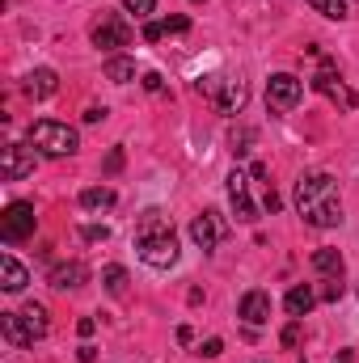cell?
<instances>
[{
  "instance_id": "obj_1",
  "label": "cell",
  "mask_w": 359,
  "mask_h": 363,
  "mask_svg": "<svg viewBox=\"0 0 359 363\" xmlns=\"http://www.w3.org/2000/svg\"><path fill=\"white\" fill-rule=\"evenodd\" d=\"M296 211L313 228H338L343 224V203H338V182L330 174H304L296 182Z\"/></svg>"
},
{
  "instance_id": "obj_2",
  "label": "cell",
  "mask_w": 359,
  "mask_h": 363,
  "mask_svg": "<svg viewBox=\"0 0 359 363\" xmlns=\"http://www.w3.org/2000/svg\"><path fill=\"white\" fill-rule=\"evenodd\" d=\"M136 250H140V258H144L153 271H170V267L178 262V233H174V224H170L165 211L148 207V211L136 220Z\"/></svg>"
},
{
  "instance_id": "obj_3",
  "label": "cell",
  "mask_w": 359,
  "mask_h": 363,
  "mask_svg": "<svg viewBox=\"0 0 359 363\" xmlns=\"http://www.w3.org/2000/svg\"><path fill=\"white\" fill-rule=\"evenodd\" d=\"M0 334L13 347H34L47 334V308L43 304H26L21 313H0Z\"/></svg>"
},
{
  "instance_id": "obj_4",
  "label": "cell",
  "mask_w": 359,
  "mask_h": 363,
  "mask_svg": "<svg viewBox=\"0 0 359 363\" xmlns=\"http://www.w3.org/2000/svg\"><path fill=\"white\" fill-rule=\"evenodd\" d=\"M26 144H34L43 157H72V152L81 148L77 131H72L68 123H55V118H38V123L30 127Z\"/></svg>"
},
{
  "instance_id": "obj_5",
  "label": "cell",
  "mask_w": 359,
  "mask_h": 363,
  "mask_svg": "<svg viewBox=\"0 0 359 363\" xmlns=\"http://www.w3.org/2000/svg\"><path fill=\"white\" fill-rule=\"evenodd\" d=\"M34 224H38L34 203H26V199L9 203V207H4V216H0V237H4V245H17V241L34 237Z\"/></svg>"
},
{
  "instance_id": "obj_6",
  "label": "cell",
  "mask_w": 359,
  "mask_h": 363,
  "mask_svg": "<svg viewBox=\"0 0 359 363\" xmlns=\"http://www.w3.org/2000/svg\"><path fill=\"white\" fill-rule=\"evenodd\" d=\"M300 97H304V85L292 77V72H275L267 81V106L275 114H287V110H296L300 106Z\"/></svg>"
},
{
  "instance_id": "obj_7",
  "label": "cell",
  "mask_w": 359,
  "mask_h": 363,
  "mask_svg": "<svg viewBox=\"0 0 359 363\" xmlns=\"http://www.w3.org/2000/svg\"><path fill=\"white\" fill-rule=\"evenodd\" d=\"M89 38H93V47H101V51H118V47L131 43V26L118 13H101V21L89 30Z\"/></svg>"
},
{
  "instance_id": "obj_8",
  "label": "cell",
  "mask_w": 359,
  "mask_h": 363,
  "mask_svg": "<svg viewBox=\"0 0 359 363\" xmlns=\"http://www.w3.org/2000/svg\"><path fill=\"white\" fill-rule=\"evenodd\" d=\"M34 165H38L34 144H9V148L0 152V178H4V182L30 178V174H34Z\"/></svg>"
},
{
  "instance_id": "obj_9",
  "label": "cell",
  "mask_w": 359,
  "mask_h": 363,
  "mask_svg": "<svg viewBox=\"0 0 359 363\" xmlns=\"http://www.w3.org/2000/svg\"><path fill=\"white\" fill-rule=\"evenodd\" d=\"M228 203H233V216H237L241 224H254V220H258V207H254V199H250V186H245V174H241V169L228 174Z\"/></svg>"
},
{
  "instance_id": "obj_10",
  "label": "cell",
  "mask_w": 359,
  "mask_h": 363,
  "mask_svg": "<svg viewBox=\"0 0 359 363\" xmlns=\"http://www.w3.org/2000/svg\"><path fill=\"white\" fill-rule=\"evenodd\" d=\"M237 317H241L245 325H267V321H270V296L263 291V287L245 291V296H241V304H237Z\"/></svg>"
},
{
  "instance_id": "obj_11",
  "label": "cell",
  "mask_w": 359,
  "mask_h": 363,
  "mask_svg": "<svg viewBox=\"0 0 359 363\" xmlns=\"http://www.w3.org/2000/svg\"><path fill=\"white\" fill-rule=\"evenodd\" d=\"M55 89H60V77H55V68H34V72L21 81V93H26L30 101H47Z\"/></svg>"
},
{
  "instance_id": "obj_12",
  "label": "cell",
  "mask_w": 359,
  "mask_h": 363,
  "mask_svg": "<svg viewBox=\"0 0 359 363\" xmlns=\"http://www.w3.org/2000/svg\"><path fill=\"white\" fill-rule=\"evenodd\" d=\"M190 237H194L199 250H216V245H220V220H216V211L194 216V220H190Z\"/></svg>"
},
{
  "instance_id": "obj_13",
  "label": "cell",
  "mask_w": 359,
  "mask_h": 363,
  "mask_svg": "<svg viewBox=\"0 0 359 363\" xmlns=\"http://www.w3.org/2000/svg\"><path fill=\"white\" fill-rule=\"evenodd\" d=\"M85 279H89L85 262H60V267H51V287L55 291H77Z\"/></svg>"
},
{
  "instance_id": "obj_14",
  "label": "cell",
  "mask_w": 359,
  "mask_h": 363,
  "mask_svg": "<svg viewBox=\"0 0 359 363\" xmlns=\"http://www.w3.org/2000/svg\"><path fill=\"white\" fill-rule=\"evenodd\" d=\"M245 97H250L245 81H224V85H220V93H216V110H220V114H241Z\"/></svg>"
},
{
  "instance_id": "obj_15",
  "label": "cell",
  "mask_w": 359,
  "mask_h": 363,
  "mask_svg": "<svg viewBox=\"0 0 359 363\" xmlns=\"http://www.w3.org/2000/svg\"><path fill=\"white\" fill-rule=\"evenodd\" d=\"M313 304H317V291L313 287H292L287 296H283V308H287V317H309L313 313Z\"/></svg>"
},
{
  "instance_id": "obj_16",
  "label": "cell",
  "mask_w": 359,
  "mask_h": 363,
  "mask_svg": "<svg viewBox=\"0 0 359 363\" xmlns=\"http://www.w3.org/2000/svg\"><path fill=\"white\" fill-rule=\"evenodd\" d=\"M26 283H30L26 267H21L13 254H4V258H0V287H4V291H21Z\"/></svg>"
},
{
  "instance_id": "obj_17",
  "label": "cell",
  "mask_w": 359,
  "mask_h": 363,
  "mask_svg": "<svg viewBox=\"0 0 359 363\" xmlns=\"http://www.w3.org/2000/svg\"><path fill=\"white\" fill-rule=\"evenodd\" d=\"M106 81H114V85H131V81H136V60H127V55H110V60H106Z\"/></svg>"
},
{
  "instance_id": "obj_18",
  "label": "cell",
  "mask_w": 359,
  "mask_h": 363,
  "mask_svg": "<svg viewBox=\"0 0 359 363\" xmlns=\"http://www.w3.org/2000/svg\"><path fill=\"white\" fill-rule=\"evenodd\" d=\"M114 199H118V194H114L110 186H89V190H81V207H85V211H110Z\"/></svg>"
},
{
  "instance_id": "obj_19",
  "label": "cell",
  "mask_w": 359,
  "mask_h": 363,
  "mask_svg": "<svg viewBox=\"0 0 359 363\" xmlns=\"http://www.w3.org/2000/svg\"><path fill=\"white\" fill-rule=\"evenodd\" d=\"M313 271L338 279V274H343V254H338V250H317V254H313Z\"/></svg>"
},
{
  "instance_id": "obj_20",
  "label": "cell",
  "mask_w": 359,
  "mask_h": 363,
  "mask_svg": "<svg viewBox=\"0 0 359 363\" xmlns=\"http://www.w3.org/2000/svg\"><path fill=\"white\" fill-rule=\"evenodd\" d=\"M101 283H106L110 296H127V271L123 267H106L101 271Z\"/></svg>"
},
{
  "instance_id": "obj_21",
  "label": "cell",
  "mask_w": 359,
  "mask_h": 363,
  "mask_svg": "<svg viewBox=\"0 0 359 363\" xmlns=\"http://www.w3.org/2000/svg\"><path fill=\"white\" fill-rule=\"evenodd\" d=\"M334 85H338V68H334L330 60H321V72L313 77V89H317V93H330Z\"/></svg>"
},
{
  "instance_id": "obj_22",
  "label": "cell",
  "mask_w": 359,
  "mask_h": 363,
  "mask_svg": "<svg viewBox=\"0 0 359 363\" xmlns=\"http://www.w3.org/2000/svg\"><path fill=\"white\" fill-rule=\"evenodd\" d=\"M321 17H330V21H343L347 17V0H309Z\"/></svg>"
},
{
  "instance_id": "obj_23",
  "label": "cell",
  "mask_w": 359,
  "mask_h": 363,
  "mask_svg": "<svg viewBox=\"0 0 359 363\" xmlns=\"http://www.w3.org/2000/svg\"><path fill=\"white\" fill-rule=\"evenodd\" d=\"M326 97H330V101H338V106H343V110H355L359 106V97L351 89H347V85H343V81H338V85H334V89L326 93Z\"/></svg>"
},
{
  "instance_id": "obj_24",
  "label": "cell",
  "mask_w": 359,
  "mask_h": 363,
  "mask_svg": "<svg viewBox=\"0 0 359 363\" xmlns=\"http://www.w3.org/2000/svg\"><path fill=\"white\" fill-rule=\"evenodd\" d=\"M123 9L136 13V17H153L157 13V0H123Z\"/></svg>"
},
{
  "instance_id": "obj_25",
  "label": "cell",
  "mask_w": 359,
  "mask_h": 363,
  "mask_svg": "<svg viewBox=\"0 0 359 363\" xmlns=\"http://www.w3.org/2000/svg\"><path fill=\"white\" fill-rule=\"evenodd\" d=\"M186 30H190V17H165V21H161V34H186Z\"/></svg>"
},
{
  "instance_id": "obj_26",
  "label": "cell",
  "mask_w": 359,
  "mask_h": 363,
  "mask_svg": "<svg viewBox=\"0 0 359 363\" xmlns=\"http://www.w3.org/2000/svg\"><path fill=\"white\" fill-rule=\"evenodd\" d=\"M279 342H283V347H296V342H300V321H296V317H292V325H283Z\"/></svg>"
},
{
  "instance_id": "obj_27",
  "label": "cell",
  "mask_w": 359,
  "mask_h": 363,
  "mask_svg": "<svg viewBox=\"0 0 359 363\" xmlns=\"http://www.w3.org/2000/svg\"><path fill=\"white\" fill-rule=\"evenodd\" d=\"M81 237H85V241H106V237H110V228H106V224H85V228H81Z\"/></svg>"
},
{
  "instance_id": "obj_28",
  "label": "cell",
  "mask_w": 359,
  "mask_h": 363,
  "mask_svg": "<svg viewBox=\"0 0 359 363\" xmlns=\"http://www.w3.org/2000/svg\"><path fill=\"white\" fill-rule=\"evenodd\" d=\"M245 144H254V131H250V127H245V131H237V135H233V152H237V157H241V152H250V148H245Z\"/></svg>"
},
{
  "instance_id": "obj_29",
  "label": "cell",
  "mask_w": 359,
  "mask_h": 363,
  "mask_svg": "<svg viewBox=\"0 0 359 363\" xmlns=\"http://www.w3.org/2000/svg\"><path fill=\"white\" fill-rule=\"evenodd\" d=\"M220 351H224V342H220V338H207V342L199 347V355H203V359H216Z\"/></svg>"
},
{
  "instance_id": "obj_30",
  "label": "cell",
  "mask_w": 359,
  "mask_h": 363,
  "mask_svg": "<svg viewBox=\"0 0 359 363\" xmlns=\"http://www.w3.org/2000/svg\"><path fill=\"white\" fill-rule=\"evenodd\" d=\"M144 89H148V93H161V89H165L161 72H144Z\"/></svg>"
},
{
  "instance_id": "obj_31",
  "label": "cell",
  "mask_w": 359,
  "mask_h": 363,
  "mask_svg": "<svg viewBox=\"0 0 359 363\" xmlns=\"http://www.w3.org/2000/svg\"><path fill=\"white\" fill-rule=\"evenodd\" d=\"M123 169V148H114L110 157H106V174H118Z\"/></svg>"
},
{
  "instance_id": "obj_32",
  "label": "cell",
  "mask_w": 359,
  "mask_h": 363,
  "mask_svg": "<svg viewBox=\"0 0 359 363\" xmlns=\"http://www.w3.org/2000/svg\"><path fill=\"white\" fill-rule=\"evenodd\" d=\"M338 296H343V283H338V279H330V283L321 287V300H338Z\"/></svg>"
},
{
  "instance_id": "obj_33",
  "label": "cell",
  "mask_w": 359,
  "mask_h": 363,
  "mask_svg": "<svg viewBox=\"0 0 359 363\" xmlns=\"http://www.w3.org/2000/svg\"><path fill=\"white\" fill-rule=\"evenodd\" d=\"M157 38H165V34H161V21H148V26H144V43H157Z\"/></svg>"
},
{
  "instance_id": "obj_34",
  "label": "cell",
  "mask_w": 359,
  "mask_h": 363,
  "mask_svg": "<svg viewBox=\"0 0 359 363\" xmlns=\"http://www.w3.org/2000/svg\"><path fill=\"white\" fill-rule=\"evenodd\" d=\"M101 118H106V106H89L85 110V123H101Z\"/></svg>"
},
{
  "instance_id": "obj_35",
  "label": "cell",
  "mask_w": 359,
  "mask_h": 363,
  "mask_svg": "<svg viewBox=\"0 0 359 363\" xmlns=\"http://www.w3.org/2000/svg\"><path fill=\"white\" fill-rule=\"evenodd\" d=\"M263 207H267V211H279V194H275L270 186H267V194H263Z\"/></svg>"
},
{
  "instance_id": "obj_36",
  "label": "cell",
  "mask_w": 359,
  "mask_h": 363,
  "mask_svg": "<svg viewBox=\"0 0 359 363\" xmlns=\"http://www.w3.org/2000/svg\"><path fill=\"white\" fill-rule=\"evenodd\" d=\"M77 330H81V338H89V334H93V317H81V325H77Z\"/></svg>"
}]
</instances>
